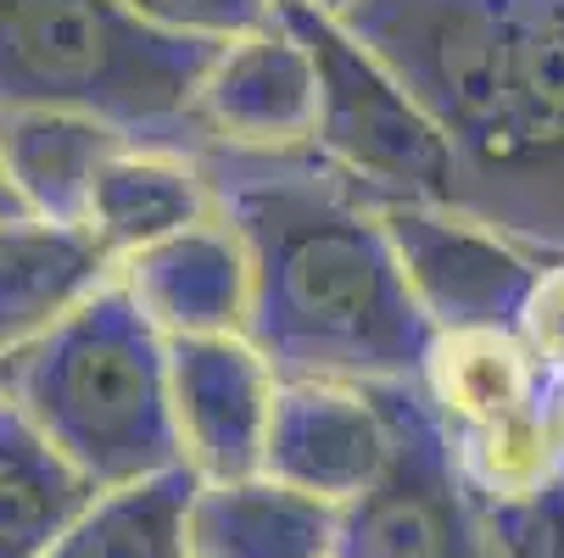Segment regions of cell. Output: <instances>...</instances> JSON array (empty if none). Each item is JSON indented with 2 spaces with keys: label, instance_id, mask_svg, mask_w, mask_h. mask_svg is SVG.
Returning <instances> with one entry per match:
<instances>
[{
  "label": "cell",
  "instance_id": "6da1fadb",
  "mask_svg": "<svg viewBox=\"0 0 564 558\" xmlns=\"http://www.w3.org/2000/svg\"><path fill=\"white\" fill-rule=\"evenodd\" d=\"M341 23L453 140V207L564 252V0H352Z\"/></svg>",
  "mask_w": 564,
  "mask_h": 558
},
{
  "label": "cell",
  "instance_id": "7a4b0ae2",
  "mask_svg": "<svg viewBox=\"0 0 564 558\" xmlns=\"http://www.w3.org/2000/svg\"><path fill=\"white\" fill-rule=\"evenodd\" d=\"M252 252L247 341L280 380L414 385L436 325L420 313L380 207L280 174L247 179L218 207Z\"/></svg>",
  "mask_w": 564,
  "mask_h": 558
},
{
  "label": "cell",
  "instance_id": "3957f363",
  "mask_svg": "<svg viewBox=\"0 0 564 558\" xmlns=\"http://www.w3.org/2000/svg\"><path fill=\"white\" fill-rule=\"evenodd\" d=\"M0 391L90 474L96 492L185 463L169 403V341L118 280L0 363Z\"/></svg>",
  "mask_w": 564,
  "mask_h": 558
},
{
  "label": "cell",
  "instance_id": "277c9868",
  "mask_svg": "<svg viewBox=\"0 0 564 558\" xmlns=\"http://www.w3.org/2000/svg\"><path fill=\"white\" fill-rule=\"evenodd\" d=\"M218 51L151 29L123 0H0V112H85L140 140L196 112Z\"/></svg>",
  "mask_w": 564,
  "mask_h": 558
},
{
  "label": "cell",
  "instance_id": "5b68a950",
  "mask_svg": "<svg viewBox=\"0 0 564 558\" xmlns=\"http://www.w3.org/2000/svg\"><path fill=\"white\" fill-rule=\"evenodd\" d=\"M285 29L307 45L318 73V134L313 145L352 179L391 190V201L458 196V151L442 123L414 101V90L330 12L280 0Z\"/></svg>",
  "mask_w": 564,
  "mask_h": 558
},
{
  "label": "cell",
  "instance_id": "8992f818",
  "mask_svg": "<svg viewBox=\"0 0 564 558\" xmlns=\"http://www.w3.org/2000/svg\"><path fill=\"white\" fill-rule=\"evenodd\" d=\"M380 223L420 313L436 330H514L536 280L525 241L442 201H386Z\"/></svg>",
  "mask_w": 564,
  "mask_h": 558
},
{
  "label": "cell",
  "instance_id": "52a82bcc",
  "mask_svg": "<svg viewBox=\"0 0 564 558\" xmlns=\"http://www.w3.org/2000/svg\"><path fill=\"white\" fill-rule=\"evenodd\" d=\"M391 408V463L380 486L341 508L336 558H480L469 530V503L436 414L420 385H375Z\"/></svg>",
  "mask_w": 564,
  "mask_h": 558
},
{
  "label": "cell",
  "instance_id": "ba28073f",
  "mask_svg": "<svg viewBox=\"0 0 564 558\" xmlns=\"http://www.w3.org/2000/svg\"><path fill=\"white\" fill-rule=\"evenodd\" d=\"M280 374L247 336L169 341V403L180 458L196 481L263 474Z\"/></svg>",
  "mask_w": 564,
  "mask_h": 558
},
{
  "label": "cell",
  "instance_id": "9c48e42d",
  "mask_svg": "<svg viewBox=\"0 0 564 558\" xmlns=\"http://www.w3.org/2000/svg\"><path fill=\"white\" fill-rule=\"evenodd\" d=\"M391 447H397L391 408L375 385L280 380L263 474L330 508H352L380 486Z\"/></svg>",
  "mask_w": 564,
  "mask_h": 558
},
{
  "label": "cell",
  "instance_id": "30bf717a",
  "mask_svg": "<svg viewBox=\"0 0 564 558\" xmlns=\"http://www.w3.org/2000/svg\"><path fill=\"white\" fill-rule=\"evenodd\" d=\"M202 129H213L229 151H252V156H280L302 151L318 134V73L307 45L285 29L274 12L269 29L240 34L218 51L207 67L196 112Z\"/></svg>",
  "mask_w": 564,
  "mask_h": 558
},
{
  "label": "cell",
  "instance_id": "8fae6325",
  "mask_svg": "<svg viewBox=\"0 0 564 558\" xmlns=\"http://www.w3.org/2000/svg\"><path fill=\"white\" fill-rule=\"evenodd\" d=\"M118 285L140 302L163 341L247 336L252 318V252L240 229L213 212L156 247L118 258Z\"/></svg>",
  "mask_w": 564,
  "mask_h": 558
},
{
  "label": "cell",
  "instance_id": "7c38bea8",
  "mask_svg": "<svg viewBox=\"0 0 564 558\" xmlns=\"http://www.w3.org/2000/svg\"><path fill=\"white\" fill-rule=\"evenodd\" d=\"M112 280L118 258L90 223H56L40 212L0 218V363L34 347Z\"/></svg>",
  "mask_w": 564,
  "mask_h": 558
},
{
  "label": "cell",
  "instance_id": "4fadbf2b",
  "mask_svg": "<svg viewBox=\"0 0 564 558\" xmlns=\"http://www.w3.org/2000/svg\"><path fill=\"white\" fill-rule=\"evenodd\" d=\"M185 547L191 558H336L341 508L280 486L274 474L196 481Z\"/></svg>",
  "mask_w": 564,
  "mask_h": 558
},
{
  "label": "cell",
  "instance_id": "5bb4252c",
  "mask_svg": "<svg viewBox=\"0 0 564 558\" xmlns=\"http://www.w3.org/2000/svg\"><path fill=\"white\" fill-rule=\"evenodd\" d=\"M414 385L442 430H487L542 408L564 380H553L514 330H436Z\"/></svg>",
  "mask_w": 564,
  "mask_h": 558
},
{
  "label": "cell",
  "instance_id": "9a60e30c",
  "mask_svg": "<svg viewBox=\"0 0 564 558\" xmlns=\"http://www.w3.org/2000/svg\"><path fill=\"white\" fill-rule=\"evenodd\" d=\"M123 145H134L123 129L85 112H0V174L29 212L56 223H85L96 174Z\"/></svg>",
  "mask_w": 564,
  "mask_h": 558
},
{
  "label": "cell",
  "instance_id": "2e32d148",
  "mask_svg": "<svg viewBox=\"0 0 564 558\" xmlns=\"http://www.w3.org/2000/svg\"><path fill=\"white\" fill-rule=\"evenodd\" d=\"M96 503V481L0 391V558H45Z\"/></svg>",
  "mask_w": 564,
  "mask_h": 558
},
{
  "label": "cell",
  "instance_id": "e0dca14e",
  "mask_svg": "<svg viewBox=\"0 0 564 558\" xmlns=\"http://www.w3.org/2000/svg\"><path fill=\"white\" fill-rule=\"evenodd\" d=\"M213 212H218V201L191 163H180L169 151H145L134 140L101 163L85 223L112 247V258H129L191 223H207Z\"/></svg>",
  "mask_w": 564,
  "mask_h": 558
},
{
  "label": "cell",
  "instance_id": "ac0fdd59",
  "mask_svg": "<svg viewBox=\"0 0 564 558\" xmlns=\"http://www.w3.org/2000/svg\"><path fill=\"white\" fill-rule=\"evenodd\" d=\"M196 497V474L163 469L151 481L96 492V503L78 514L45 558H191L185 514Z\"/></svg>",
  "mask_w": 564,
  "mask_h": 558
},
{
  "label": "cell",
  "instance_id": "d6986e66",
  "mask_svg": "<svg viewBox=\"0 0 564 558\" xmlns=\"http://www.w3.org/2000/svg\"><path fill=\"white\" fill-rule=\"evenodd\" d=\"M442 436L458 469V486L469 497H514L564 458V385L520 419L487 430H442Z\"/></svg>",
  "mask_w": 564,
  "mask_h": 558
},
{
  "label": "cell",
  "instance_id": "ffe728a7",
  "mask_svg": "<svg viewBox=\"0 0 564 558\" xmlns=\"http://www.w3.org/2000/svg\"><path fill=\"white\" fill-rule=\"evenodd\" d=\"M480 558H564V458L514 497H469Z\"/></svg>",
  "mask_w": 564,
  "mask_h": 558
},
{
  "label": "cell",
  "instance_id": "44dd1931",
  "mask_svg": "<svg viewBox=\"0 0 564 558\" xmlns=\"http://www.w3.org/2000/svg\"><path fill=\"white\" fill-rule=\"evenodd\" d=\"M134 18H145L151 29L180 34V40H207V45H229L240 34H258L274 23L280 0H123Z\"/></svg>",
  "mask_w": 564,
  "mask_h": 558
},
{
  "label": "cell",
  "instance_id": "7402d4cb",
  "mask_svg": "<svg viewBox=\"0 0 564 558\" xmlns=\"http://www.w3.org/2000/svg\"><path fill=\"white\" fill-rule=\"evenodd\" d=\"M514 336L531 347V358H536L553 380H564V258H553V263L536 269Z\"/></svg>",
  "mask_w": 564,
  "mask_h": 558
},
{
  "label": "cell",
  "instance_id": "603a6c76",
  "mask_svg": "<svg viewBox=\"0 0 564 558\" xmlns=\"http://www.w3.org/2000/svg\"><path fill=\"white\" fill-rule=\"evenodd\" d=\"M18 212H29V207H23V196L7 185V174H0V218H18Z\"/></svg>",
  "mask_w": 564,
  "mask_h": 558
},
{
  "label": "cell",
  "instance_id": "cb8c5ba5",
  "mask_svg": "<svg viewBox=\"0 0 564 558\" xmlns=\"http://www.w3.org/2000/svg\"><path fill=\"white\" fill-rule=\"evenodd\" d=\"M302 7H318V12H330V18H341L352 0H302Z\"/></svg>",
  "mask_w": 564,
  "mask_h": 558
}]
</instances>
